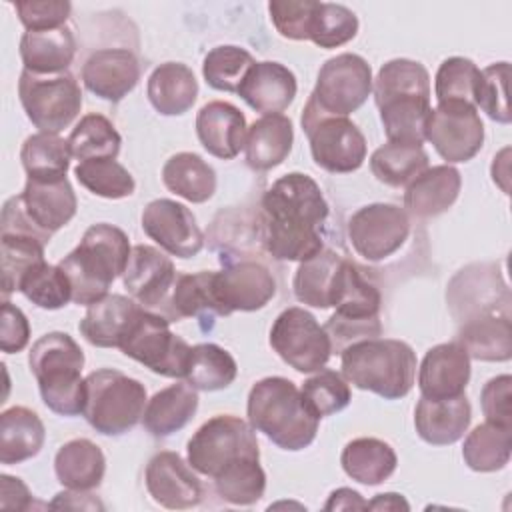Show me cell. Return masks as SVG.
<instances>
[{"instance_id": "8fae6325", "label": "cell", "mask_w": 512, "mask_h": 512, "mask_svg": "<svg viewBox=\"0 0 512 512\" xmlns=\"http://www.w3.org/2000/svg\"><path fill=\"white\" fill-rule=\"evenodd\" d=\"M270 346L288 366L302 374L322 370L332 354L328 332L300 306L278 314L270 328Z\"/></svg>"}, {"instance_id": "e7e4bbea", "label": "cell", "mask_w": 512, "mask_h": 512, "mask_svg": "<svg viewBox=\"0 0 512 512\" xmlns=\"http://www.w3.org/2000/svg\"><path fill=\"white\" fill-rule=\"evenodd\" d=\"M370 510H408V502L402 498V494L396 492H386V494H378L374 500L368 502Z\"/></svg>"}, {"instance_id": "4316f807", "label": "cell", "mask_w": 512, "mask_h": 512, "mask_svg": "<svg viewBox=\"0 0 512 512\" xmlns=\"http://www.w3.org/2000/svg\"><path fill=\"white\" fill-rule=\"evenodd\" d=\"M462 188L460 172L450 164L426 168L404 192V208L416 218H432L446 212Z\"/></svg>"}, {"instance_id": "30bf717a", "label": "cell", "mask_w": 512, "mask_h": 512, "mask_svg": "<svg viewBox=\"0 0 512 512\" xmlns=\"http://www.w3.org/2000/svg\"><path fill=\"white\" fill-rule=\"evenodd\" d=\"M120 350L128 358L144 364L154 374L166 378H184L192 346L184 338L170 332V320L166 316L142 308Z\"/></svg>"}, {"instance_id": "f35d334b", "label": "cell", "mask_w": 512, "mask_h": 512, "mask_svg": "<svg viewBox=\"0 0 512 512\" xmlns=\"http://www.w3.org/2000/svg\"><path fill=\"white\" fill-rule=\"evenodd\" d=\"M214 318L222 316L220 304L214 294V272L200 270L196 274H178L166 318L170 322L180 318Z\"/></svg>"}, {"instance_id": "d4e9b609", "label": "cell", "mask_w": 512, "mask_h": 512, "mask_svg": "<svg viewBox=\"0 0 512 512\" xmlns=\"http://www.w3.org/2000/svg\"><path fill=\"white\" fill-rule=\"evenodd\" d=\"M142 306L122 294H108L88 306L80 320L82 336L98 348H120L138 320Z\"/></svg>"}, {"instance_id": "db71d44e", "label": "cell", "mask_w": 512, "mask_h": 512, "mask_svg": "<svg viewBox=\"0 0 512 512\" xmlns=\"http://www.w3.org/2000/svg\"><path fill=\"white\" fill-rule=\"evenodd\" d=\"M358 32L356 14L342 6L330 2H316V10L310 22L308 40H312L320 48H338L350 42Z\"/></svg>"}, {"instance_id": "e0dca14e", "label": "cell", "mask_w": 512, "mask_h": 512, "mask_svg": "<svg viewBox=\"0 0 512 512\" xmlns=\"http://www.w3.org/2000/svg\"><path fill=\"white\" fill-rule=\"evenodd\" d=\"M176 276V268L164 252L148 244H138L130 252L122 282L142 308L166 316Z\"/></svg>"}, {"instance_id": "ba28073f", "label": "cell", "mask_w": 512, "mask_h": 512, "mask_svg": "<svg viewBox=\"0 0 512 512\" xmlns=\"http://www.w3.org/2000/svg\"><path fill=\"white\" fill-rule=\"evenodd\" d=\"M302 130L308 136L312 160L330 174H348L366 160V138L346 116H330L312 100L302 110Z\"/></svg>"}, {"instance_id": "d590c367", "label": "cell", "mask_w": 512, "mask_h": 512, "mask_svg": "<svg viewBox=\"0 0 512 512\" xmlns=\"http://www.w3.org/2000/svg\"><path fill=\"white\" fill-rule=\"evenodd\" d=\"M340 464L352 480L376 486L394 474L398 458L394 448L380 438H354L344 446Z\"/></svg>"}, {"instance_id": "9f6ffc18", "label": "cell", "mask_w": 512, "mask_h": 512, "mask_svg": "<svg viewBox=\"0 0 512 512\" xmlns=\"http://www.w3.org/2000/svg\"><path fill=\"white\" fill-rule=\"evenodd\" d=\"M314 10V0H272L268 4L276 32L288 40H308Z\"/></svg>"}, {"instance_id": "44dd1931", "label": "cell", "mask_w": 512, "mask_h": 512, "mask_svg": "<svg viewBox=\"0 0 512 512\" xmlns=\"http://www.w3.org/2000/svg\"><path fill=\"white\" fill-rule=\"evenodd\" d=\"M26 218L46 236H52L66 226L78 208L76 194L68 178L62 180H34L28 178L24 190L18 194Z\"/></svg>"}, {"instance_id": "ffe728a7", "label": "cell", "mask_w": 512, "mask_h": 512, "mask_svg": "<svg viewBox=\"0 0 512 512\" xmlns=\"http://www.w3.org/2000/svg\"><path fill=\"white\" fill-rule=\"evenodd\" d=\"M470 380V356L458 342L432 346L418 368V388L424 398L446 400L464 394Z\"/></svg>"}, {"instance_id": "603a6c76", "label": "cell", "mask_w": 512, "mask_h": 512, "mask_svg": "<svg viewBox=\"0 0 512 512\" xmlns=\"http://www.w3.org/2000/svg\"><path fill=\"white\" fill-rule=\"evenodd\" d=\"M196 134L208 154L232 160L246 144L248 126L244 114L234 104L212 100L196 114Z\"/></svg>"}, {"instance_id": "e575fe53", "label": "cell", "mask_w": 512, "mask_h": 512, "mask_svg": "<svg viewBox=\"0 0 512 512\" xmlns=\"http://www.w3.org/2000/svg\"><path fill=\"white\" fill-rule=\"evenodd\" d=\"M388 142L420 144L426 140V122L432 110L430 96L404 94L376 102Z\"/></svg>"}, {"instance_id": "83f0119b", "label": "cell", "mask_w": 512, "mask_h": 512, "mask_svg": "<svg viewBox=\"0 0 512 512\" xmlns=\"http://www.w3.org/2000/svg\"><path fill=\"white\" fill-rule=\"evenodd\" d=\"M456 342L474 360L506 362L512 356L510 314H478L462 322Z\"/></svg>"}, {"instance_id": "2e32d148", "label": "cell", "mask_w": 512, "mask_h": 512, "mask_svg": "<svg viewBox=\"0 0 512 512\" xmlns=\"http://www.w3.org/2000/svg\"><path fill=\"white\" fill-rule=\"evenodd\" d=\"M448 306L460 322L478 314H510V294L492 264H472L448 284Z\"/></svg>"}, {"instance_id": "f907efd6", "label": "cell", "mask_w": 512, "mask_h": 512, "mask_svg": "<svg viewBox=\"0 0 512 512\" xmlns=\"http://www.w3.org/2000/svg\"><path fill=\"white\" fill-rule=\"evenodd\" d=\"M256 64L252 54L240 46L224 44L204 56L202 76L206 84L222 92H238L244 76Z\"/></svg>"}, {"instance_id": "1f68e13d", "label": "cell", "mask_w": 512, "mask_h": 512, "mask_svg": "<svg viewBox=\"0 0 512 512\" xmlns=\"http://www.w3.org/2000/svg\"><path fill=\"white\" fill-rule=\"evenodd\" d=\"M198 410V394L188 382L170 384L168 388L156 392L144 410L142 424L156 436L164 438L182 430Z\"/></svg>"}, {"instance_id": "ab89813d", "label": "cell", "mask_w": 512, "mask_h": 512, "mask_svg": "<svg viewBox=\"0 0 512 512\" xmlns=\"http://www.w3.org/2000/svg\"><path fill=\"white\" fill-rule=\"evenodd\" d=\"M428 168V154L420 144L386 142L370 156V170L378 182L400 188L408 186Z\"/></svg>"}, {"instance_id": "d6a6232c", "label": "cell", "mask_w": 512, "mask_h": 512, "mask_svg": "<svg viewBox=\"0 0 512 512\" xmlns=\"http://www.w3.org/2000/svg\"><path fill=\"white\" fill-rule=\"evenodd\" d=\"M46 430L40 416L26 406H12L0 414V462L20 464L44 446Z\"/></svg>"}, {"instance_id": "5bb4252c", "label": "cell", "mask_w": 512, "mask_h": 512, "mask_svg": "<svg viewBox=\"0 0 512 512\" xmlns=\"http://www.w3.org/2000/svg\"><path fill=\"white\" fill-rule=\"evenodd\" d=\"M426 140L448 164L468 162L484 144V124L474 106L438 104L428 114Z\"/></svg>"}, {"instance_id": "91938a15", "label": "cell", "mask_w": 512, "mask_h": 512, "mask_svg": "<svg viewBox=\"0 0 512 512\" xmlns=\"http://www.w3.org/2000/svg\"><path fill=\"white\" fill-rule=\"evenodd\" d=\"M30 340V324L26 314L12 302H2V322H0V346L6 354H16L26 348Z\"/></svg>"}, {"instance_id": "6125c7cd", "label": "cell", "mask_w": 512, "mask_h": 512, "mask_svg": "<svg viewBox=\"0 0 512 512\" xmlns=\"http://www.w3.org/2000/svg\"><path fill=\"white\" fill-rule=\"evenodd\" d=\"M50 508H72V510H104V504L98 502L88 490H66L56 494V498L48 504Z\"/></svg>"}, {"instance_id": "6da1fadb", "label": "cell", "mask_w": 512, "mask_h": 512, "mask_svg": "<svg viewBox=\"0 0 512 512\" xmlns=\"http://www.w3.org/2000/svg\"><path fill=\"white\" fill-rule=\"evenodd\" d=\"M330 206L314 178L302 172L280 176L262 196L260 238L276 260L304 262L324 250L320 228Z\"/></svg>"}, {"instance_id": "74e56055", "label": "cell", "mask_w": 512, "mask_h": 512, "mask_svg": "<svg viewBox=\"0 0 512 512\" xmlns=\"http://www.w3.org/2000/svg\"><path fill=\"white\" fill-rule=\"evenodd\" d=\"M342 258L334 250H320L316 256L300 262L292 282L296 300L312 308H332Z\"/></svg>"}, {"instance_id": "3957f363", "label": "cell", "mask_w": 512, "mask_h": 512, "mask_svg": "<svg viewBox=\"0 0 512 512\" xmlns=\"http://www.w3.org/2000/svg\"><path fill=\"white\" fill-rule=\"evenodd\" d=\"M248 422L282 450L308 448L318 434V418L306 408L296 384L282 376L258 380L246 402Z\"/></svg>"}, {"instance_id": "bcb514c9", "label": "cell", "mask_w": 512, "mask_h": 512, "mask_svg": "<svg viewBox=\"0 0 512 512\" xmlns=\"http://www.w3.org/2000/svg\"><path fill=\"white\" fill-rule=\"evenodd\" d=\"M74 176L88 192L108 200H120V198L132 196L136 188L132 174L112 158L78 162L74 168Z\"/></svg>"}, {"instance_id": "681fc988", "label": "cell", "mask_w": 512, "mask_h": 512, "mask_svg": "<svg viewBox=\"0 0 512 512\" xmlns=\"http://www.w3.org/2000/svg\"><path fill=\"white\" fill-rule=\"evenodd\" d=\"M18 292L44 310H58L72 300V288L64 270L48 264L46 260L34 264L22 276Z\"/></svg>"}, {"instance_id": "836d02e7", "label": "cell", "mask_w": 512, "mask_h": 512, "mask_svg": "<svg viewBox=\"0 0 512 512\" xmlns=\"http://www.w3.org/2000/svg\"><path fill=\"white\" fill-rule=\"evenodd\" d=\"M54 472L58 482L70 490H92L98 488L104 478L106 458L92 440L74 438L58 448Z\"/></svg>"}, {"instance_id": "94428289", "label": "cell", "mask_w": 512, "mask_h": 512, "mask_svg": "<svg viewBox=\"0 0 512 512\" xmlns=\"http://www.w3.org/2000/svg\"><path fill=\"white\" fill-rule=\"evenodd\" d=\"M2 482V498H0V506L4 510H28L32 504V494L28 490V486L14 476L2 474L0 476Z\"/></svg>"}, {"instance_id": "9c48e42d", "label": "cell", "mask_w": 512, "mask_h": 512, "mask_svg": "<svg viewBox=\"0 0 512 512\" xmlns=\"http://www.w3.org/2000/svg\"><path fill=\"white\" fill-rule=\"evenodd\" d=\"M20 104L28 120L48 134L68 128L82 108V90L66 70L60 74H34L22 70L18 80Z\"/></svg>"}, {"instance_id": "7402d4cb", "label": "cell", "mask_w": 512, "mask_h": 512, "mask_svg": "<svg viewBox=\"0 0 512 512\" xmlns=\"http://www.w3.org/2000/svg\"><path fill=\"white\" fill-rule=\"evenodd\" d=\"M140 80L138 58L126 48H100L82 66L84 86L98 98L120 102Z\"/></svg>"}, {"instance_id": "9a60e30c", "label": "cell", "mask_w": 512, "mask_h": 512, "mask_svg": "<svg viewBox=\"0 0 512 512\" xmlns=\"http://www.w3.org/2000/svg\"><path fill=\"white\" fill-rule=\"evenodd\" d=\"M224 268L214 272V294L222 316L232 312H254L264 308L276 294L272 272L256 260L222 262Z\"/></svg>"}, {"instance_id": "ac0fdd59", "label": "cell", "mask_w": 512, "mask_h": 512, "mask_svg": "<svg viewBox=\"0 0 512 512\" xmlns=\"http://www.w3.org/2000/svg\"><path fill=\"white\" fill-rule=\"evenodd\" d=\"M142 230L164 252L176 258H194L204 248V234L192 210L170 198H158L146 204Z\"/></svg>"}, {"instance_id": "be15d7a7", "label": "cell", "mask_w": 512, "mask_h": 512, "mask_svg": "<svg viewBox=\"0 0 512 512\" xmlns=\"http://www.w3.org/2000/svg\"><path fill=\"white\" fill-rule=\"evenodd\" d=\"M324 510H368V502L352 488H338L328 496Z\"/></svg>"}, {"instance_id": "f5cc1de1", "label": "cell", "mask_w": 512, "mask_h": 512, "mask_svg": "<svg viewBox=\"0 0 512 512\" xmlns=\"http://www.w3.org/2000/svg\"><path fill=\"white\" fill-rule=\"evenodd\" d=\"M302 400L306 408L320 420L344 410L350 404L348 380L334 370H318L302 384Z\"/></svg>"}, {"instance_id": "11a10c76", "label": "cell", "mask_w": 512, "mask_h": 512, "mask_svg": "<svg viewBox=\"0 0 512 512\" xmlns=\"http://www.w3.org/2000/svg\"><path fill=\"white\" fill-rule=\"evenodd\" d=\"M508 62H496L488 68L480 70L478 86H476V108L484 110L488 118L500 124H508L512 120L508 106Z\"/></svg>"}, {"instance_id": "7dc6e473", "label": "cell", "mask_w": 512, "mask_h": 512, "mask_svg": "<svg viewBox=\"0 0 512 512\" xmlns=\"http://www.w3.org/2000/svg\"><path fill=\"white\" fill-rule=\"evenodd\" d=\"M480 70L464 56L446 58L434 78V94L438 104H466L476 108V86ZM478 110V108H476Z\"/></svg>"}, {"instance_id": "52a82bcc", "label": "cell", "mask_w": 512, "mask_h": 512, "mask_svg": "<svg viewBox=\"0 0 512 512\" xmlns=\"http://www.w3.org/2000/svg\"><path fill=\"white\" fill-rule=\"evenodd\" d=\"M186 450L192 470L208 478H216L240 460H260L256 430L250 422L232 414H218L206 420L192 434Z\"/></svg>"}, {"instance_id": "7a4b0ae2", "label": "cell", "mask_w": 512, "mask_h": 512, "mask_svg": "<svg viewBox=\"0 0 512 512\" xmlns=\"http://www.w3.org/2000/svg\"><path fill=\"white\" fill-rule=\"evenodd\" d=\"M130 252L124 230L106 222L92 224L80 244L58 262L70 282L72 302L90 306L108 296L116 276L124 274Z\"/></svg>"}, {"instance_id": "816d5d0a", "label": "cell", "mask_w": 512, "mask_h": 512, "mask_svg": "<svg viewBox=\"0 0 512 512\" xmlns=\"http://www.w3.org/2000/svg\"><path fill=\"white\" fill-rule=\"evenodd\" d=\"M214 480L216 494L238 506H250L264 496L266 474L260 460H240L222 470Z\"/></svg>"}, {"instance_id": "b9f144b4", "label": "cell", "mask_w": 512, "mask_h": 512, "mask_svg": "<svg viewBox=\"0 0 512 512\" xmlns=\"http://www.w3.org/2000/svg\"><path fill=\"white\" fill-rule=\"evenodd\" d=\"M68 140L58 134L38 132L24 140L20 150L22 166L28 178L34 180H62L70 168Z\"/></svg>"}, {"instance_id": "8992f818", "label": "cell", "mask_w": 512, "mask_h": 512, "mask_svg": "<svg viewBox=\"0 0 512 512\" xmlns=\"http://www.w3.org/2000/svg\"><path fill=\"white\" fill-rule=\"evenodd\" d=\"M146 400V388L140 380L114 368H100L84 378L82 416L96 432L120 436L142 420Z\"/></svg>"}, {"instance_id": "f1b7e54d", "label": "cell", "mask_w": 512, "mask_h": 512, "mask_svg": "<svg viewBox=\"0 0 512 512\" xmlns=\"http://www.w3.org/2000/svg\"><path fill=\"white\" fill-rule=\"evenodd\" d=\"M76 54V38L68 26L54 30H26L20 38L24 70L34 74L66 72Z\"/></svg>"}, {"instance_id": "4dcf8cb0", "label": "cell", "mask_w": 512, "mask_h": 512, "mask_svg": "<svg viewBox=\"0 0 512 512\" xmlns=\"http://www.w3.org/2000/svg\"><path fill=\"white\" fill-rule=\"evenodd\" d=\"M146 94L162 116H180L192 108L198 96L194 72L182 62H164L148 78Z\"/></svg>"}, {"instance_id": "d6986e66", "label": "cell", "mask_w": 512, "mask_h": 512, "mask_svg": "<svg viewBox=\"0 0 512 512\" xmlns=\"http://www.w3.org/2000/svg\"><path fill=\"white\" fill-rule=\"evenodd\" d=\"M144 480L152 500L164 508L186 510L202 500V484L178 452L162 450L154 454L146 464Z\"/></svg>"}, {"instance_id": "484cf974", "label": "cell", "mask_w": 512, "mask_h": 512, "mask_svg": "<svg viewBox=\"0 0 512 512\" xmlns=\"http://www.w3.org/2000/svg\"><path fill=\"white\" fill-rule=\"evenodd\" d=\"M472 408L464 394L446 400L420 398L414 410V426L418 436L432 446H448L458 442L468 430Z\"/></svg>"}, {"instance_id": "5b68a950", "label": "cell", "mask_w": 512, "mask_h": 512, "mask_svg": "<svg viewBox=\"0 0 512 512\" xmlns=\"http://www.w3.org/2000/svg\"><path fill=\"white\" fill-rule=\"evenodd\" d=\"M42 402L60 416L82 414L84 408V352L66 332L40 336L28 354Z\"/></svg>"}, {"instance_id": "8d00e7d4", "label": "cell", "mask_w": 512, "mask_h": 512, "mask_svg": "<svg viewBox=\"0 0 512 512\" xmlns=\"http://www.w3.org/2000/svg\"><path fill=\"white\" fill-rule=\"evenodd\" d=\"M162 182L172 194L192 204H202L216 192L214 168L194 152L170 156L162 168Z\"/></svg>"}, {"instance_id": "60d3db41", "label": "cell", "mask_w": 512, "mask_h": 512, "mask_svg": "<svg viewBox=\"0 0 512 512\" xmlns=\"http://www.w3.org/2000/svg\"><path fill=\"white\" fill-rule=\"evenodd\" d=\"M512 452V426L494 422L478 424L464 440L462 458L474 472L502 470Z\"/></svg>"}, {"instance_id": "ee69618b", "label": "cell", "mask_w": 512, "mask_h": 512, "mask_svg": "<svg viewBox=\"0 0 512 512\" xmlns=\"http://www.w3.org/2000/svg\"><path fill=\"white\" fill-rule=\"evenodd\" d=\"M120 144H122V138L118 130L102 114L82 116L68 138L70 154L78 162L96 160V158L116 160L120 152Z\"/></svg>"}, {"instance_id": "f546056e", "label": "cell", "mask_w": 512, "mask_h": 512, "mask_svg": "<svg viewBox=\"0 0 512 512\" xmlns=\"http://www.w3.org/2000/svg\"><path fill=\"white\" fill-rule=\"evenodd\" d=\"M294 128L284 114H264L258 118L246 136V162L252 170L264 172L280 166L292 152Z\"/></svg>"}, {"instance_id": "277c9868", "label": "cell", "mask_w": 512, "mask_h": 512, "mask_svg": "<svg viewBox=\"0 0 512 512\" xmlns=\"http://www.w3.org/2000/svg\"><path fill=\"white\" fill-rule=\"evenodd\" d=\"M342 376L360 390L384 400L404 398L416 378V354L410 344L394 338H366L340 352Z\"/></svg>"}, {"instance_id": "7bdbcfd3", "label": "cell", "mask_w": 512, "mask_h": 512, "mask_svg": "<svg viewBox=\"0 0 512 512\" xmlns=\"http://www.w3.org/2000/svg\"><path fill=\"white\" fill-rule=\"evenodd\" d=\"M238 374L236 360L228 350L218 344L204 342L196 344L190 350L188 366H186V382L204 392H214L228 388Z\"/></svg>"}, {"instance_id": "680465c9", "label": "cell", "mask_w": 512, "mask_h": 512, "mask_svg": "<svg viewBox=\"0 0 512 512\" xmlns=\"http://www.w3.org/2000/svg\"><path fill=\"white\" fill-rule=\"evenodd\" d=\"M480 406L488 422L512 426V376L490 378L480 392Z\"/></svg>"}, {"instance_id": "7c38bea8", "label": "cell", "mask_w": 512, "mask_h": 512, "mask_svg": "<svg viewBox=\"0 0 512 512\" xmlns=\"http://www.w3.org/2000/svg\"><path fill=\"white\" fill-rule=\"evenodd\" d=\"M370 92V64L358 54L344 52L322 64L308 100H312L324 114L348 116L368 100Z\"/></svg>"}, {"instance_id": "f6af8a7d", "label": "cell", "mask_w": 512, "mask_h": 512, "mask_svg": "<svg viewBox=\"0 0 512 512\" xmlns=\"http://www.w3.org/2000/svg\"><path fill=\"white\" fill-rule=\"evenodd\" d=\"M46 242L18 232H0V256H2V296L8 300L12 292H18L22 276L38 262L44 260Z\"/></svg>"}, {"instance_id": "cb8c5ba5", "label": "cell", "mask_w": 512, "mask_h": 512, "mask_svg": "<svg viewBox=\"0 0 512 512\" xmlns=\"http://www.w3.org/2000/svg\"><path fill=\"white\" fill-rule=\"evenodd\" d=\"M296 76L280 62H256L244 76L238 96L256 112L280 114L296 98Z\"/></svg>"}, {"instance_id": "c3c4849f", "label": "cell", "mask_w": 512, "mask_h": 512, "mask_svg": "<svg viewBox=\"0 0 512 512\" xmlns=\"http://www.w3.org/2000/svg\"><path fill=\"white\" fill-rule=\"evenodd\" d=\"M372 90L374 102L404 94L430 96V74L424 64L416 60L394 58L378 70V76L372 80Z\"/></svg>"}, {"instance_id": "6f0895ef", "label": "cell", "mask_w": 512, "mask_h": 512, "mask_svg": "<svg viewBox=\"0 0 512 512\" xmlns=\"http://www.w3.org/2000/svg\"><path fill=\"white\" fill-rule=\"evenodd\" d=\"M14 10L26 30H54L66 24L72 4L66 0H18Z\"/></svg>"}, {"instance_id": "4fadbf2b", "label": "cell", "mask_w": 512, "mask_h": 512, "mask_svg": "<svg viewBox=\"0 0 512 512\" xmlns=\"http://www.w3.org/2000/svg\"><path fill=\"white\" fill-rule=\"evenodd\" d=\"M348 240L358 256L378 262L402 248L410 234V216L404 208L376 202L358 208L346 224Z\"/></svg>"}]
</instances>
